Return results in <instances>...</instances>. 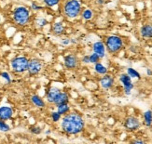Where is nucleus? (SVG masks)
<instances>
[{
    "label": "nucleus",
    "instance_id": "nucleus-24",
    "mask_svg": "<svg viewBox=\"0 0 152 144\" xmlns=\"http://www.w3.org/2000/svg\"><path fill=\"white\" fill-rule=\"evenodd\" d=\"M63 2V0H43V4L46 8L53 9L55 7L60 6Z\"/></svg>",
    "mask_w": 152,
    "mask_h": 144
},
{
    "label": "nucleus",
    "instance_id": "nucleus-29",
    "mask_svg": "<svg viewBox=\"0 0 152 144\" xmlns=\"http://www.w3.org/2000/svg\"><path fill=\"white\" fill-rule=\"evenodd\" d=\"M30 9L32 11H34V12H37V11H40L43 9V7L41 5H39L37 2H35V1H33L30 5Z\"/></svg>",
    "mask_w": 152,
    "mask_h": 144
},
{
    "label": "nucleus",
    "instance_id": "nucleus-11",
    "mask_svg": "<svg viewBox=\"0 0 152 144\" xmlns=\"http://www.w3.org/2000/svg\"><path fill=\"white\" fill-rule=\"evenodd\" d=\"M65 31H66V26H65L64 22L62 21L54 22L50 26V33L56 37L63 36Z\"/></svg>",
    "mask_w": 152,
    "mask_h": 144
},
{
    "label": "nucleus",
    "instance_id": "nucleus-23",
    "mask_svg": "<svg viewBox=\"0 0 152 144\" xmlns=\"http://www.w3.org/2000/svg\"><path fill=\"white\" fill-rule=\"evenodd\" d=\"M49 24V21L44 17H37L35 19V25L37 28L42 29Z\"/></svg>",
    "mask_w": 152,
    "mask_h": 144
},
{
    "label": "nucleus",
    "instance_id": "nucleus-8",
    "mask_svg": "<svg viewBox=\"0 0 152 144\" xmlns=\"http://www.w3.org/2000/svg\"><path fill=\"white\" fill-rule=\"evenodd\" d=\"M118 82L121 85L124 95L131 96L132 91L134 88V84L133 82V79H132L126 73H121L118 75Z\"/></svg>",
    "mask_w": 152,
    "mask_h": 144
},
{
    "label": "nucleus",
    "instance_id": "nucleus-31",
    "mask_svg": "<svg viewBox=\"0 0 152 144\" xmlns=\"http://www.w3.org/2000/svg\"><path fill=\"white\" fill-rule=\"evenodd\" d=\"M60 43H61L63 46H64V47H67V46L71 45L70 38H68V37H63V38L61 39Z\"/></svg>",
    "mask_w": 152,
    "mask_h": 144
},
{
    "label": "nucleus",
    "instance_id": "nucleus-5",
    "mask_svg": "<svg viewBox=\"0 0 152 144\" xmlns=\"http://www.w3.org/2000/svg\"><path fill=\"white\" fill-rule=\"evenodd\" d=\"M29 59L26 56H15L10 61V69L13 73L23 75L27 72Z\"/></svg>",
    "mask_w": 152,
    "mask_h": 144
},
{
    "label": "nucleus",
    "instance_id": "nucleus-35",
    "mask_svg": "<svg viewBox=\"0 0 152 144\" xmlns=\"http://www.w3.org/2000/svg\"><path fill=\"white\" fill-rule=\"evenodd\" d=\"M146 74H147L148 76H152V69L147 68V70H146Z\"/></svg>",
    "mask_w": 152,
    "mask_h": 144
},
{
    "label": "nucleus",
    "instance_id": "nucleus-15",
    "mask_svg": "<svg viewBox=\"0 0 152 144\" xmlns=\"http://www.w3.org/2000/svg\"><path fill=\"white\" fill-rule=\"evenodd\" d=\"M14 111L10 106H1L0 107V119L9 121L12 118Z\"/></svg>",
    "mask_w": 152,
    "mask_h": 144
},
{
    "label": "nucleus",
    "instance_id": "nucleus-16",
    "mask_svg": "<svg viewBox=\"0 0 152 144\" xmlns=\"http://www.w3.org/2000/svg\"><path fill=\"white\" fill-rule=\"evenodd\" d=\"M69 101H70L69 93L66 92V91L61 90L55 98V100L53 101V105L56 106V105H58V104H61V103H68Z\"/></svg>",
    "mask_w": 152,
    "mask_h": 144
},
{
    "label": "nucleus",
    "instance_id": "nucleus-37",
    "mask_svg": "<svg viewBox=\"0 0 152 144\" xmlns=\"http://www.w3.org/2000/svg\"><path fill=\"white\" fill-rule=\"evenodd\" d=\"M51 133V131H50V129H48V130H46V131H45V134L46 135H50Z\"/></svg>",
    "mask_w": 152,
    "mask_h": 144
},
{
    "label": "nucleus",
    "instance_id": "nucleus-39",
    "mask_svg": "<svg viewBox=\"0 0 152 144\" xmlns=\"http://www.w3.org/2000/svg\"><path fill=\"white\" fill-rule=\"evenodd\" d=\"M0 99H1V90H0Z\"/></svg>",
    "mask_w": 152,
    "mask_h": 144
},
{
    "label": "nucleus",
    "instance_id": "nucleus-3",
    "mask_svg": "<svg viewBox=\"0 0 152 144\" xmlns=\"http://www.w3.org/2000/svg\"><path fill=\"white\" fill-rule=\"evenodd\" d=\"M11 20L18 27H25L32 21V10L26 6H18L12 10Z\"/></svg>",
    "mask_w": 152,
    "mask_h": 144
},
{
    "label": "nucleus",
    "instance_id": "nucleus-32",
    "mask_svg": "<svg viewBox=\"0 0 152 144\" xmlns=\"http://www.w3.org/2000/svg\"><path fill=\"white\" fill-rule=\"evenodd\" d=\"M81 63L83 64H90V58H89V55H84L81 60H80Z\"/></svg>",
    "mask_w": 152,
    "mask_h": 144
},
{
    "label": "nucleus",
    "instance_id": "nucleus-2",
    "mask_svg": "<svg viewBox=\"0 0 152 144\" xmlns=\"http://www.w3.org/2000/svg\"><path fill=\"white\" fill-rule=\"evenodd\" d=\"M82 9L83 4L81 0H65L62 5L63 16L69 21H74L79 18Z\"/></svg>",
    "mask_w": 152,
    "mask_h": 144
},
{
    "label": "nucleus",
    "instance_id": "nucleus-7",
    "mask_svg": "<svg viewBox=\"0 0 152 144\" xmlns=\"http://www.w3.org/2000/svg\"><path fill=\"white\" fill-rule=\"evenodd\" d=\"M43 70V62L38 58H31L29 59L28 62V68L26 73L29 76L34 77L38 75Z\"/></svg>",
    "mask_w": 152,
    "mask_h": 144
},
{
    "label": "nucleus",
    "instance_id": "nucleus-6",
    "mask_svg": "<svg viewBox=\"0 0 152 144\" xmlns=\"http://www.w3.org/2000/svg\"><path fill=\"white\" fill-rule=\"evenodd\" d=\"M142 126V120L135 115H128L123 121V127L129 133L137 132Z\"/></svg>",
    "mask_w": 152,
    "mask_h": 144
},
{
    "label": "nucleus",
    "instance_id": "nucleus-12",
    "mask_svg": "<svg viewBox=\"0 0 152 144\" xmlns=\"http://www.w3.org/2000/svg\"><path fill=\"white\" fill-rule=\"evenodd\" d=\"M91 52H94L96 53L101 59H104L107 57V48H105V46L103 40H97L95 42L92 43L91 45Z\"/></svg>",
    "mask_w": 152,
    "mask_h": 144
},
{
    "label": "nucleus",
    "instance_id": "nucleus-21",
    "mask_svg": "<svg viewBox=\"0 0 152 144\" xmlns=\"http://www.w3.org/2000/svg\"><path fill=\"white\" fill-rule=\"evenodd\" d=\"M56 111L62 116H64V115H65L66 114H68L70 111H71L69 102L68 103H61V104H58V105H56Z\"/></svg>",
    "mask_w": 152,
    "mask_h": 144
},
{
    "label": "nucleus",
    "instance_id": "nucleus-34",
    "mask_svg": "<svg viewBox=\"0 0 152 144\" xmlns=\"http://www.w3.org/2000/svg\"><path fill=\"white\" fill-rule=\"evenodd\" d=\"M95 3L98 6H104L105 4V0H96Z\"/></svg>",
    "mask_w": 152,
    "mask_h": 144
},
{
    "label": "nucleus",
    "instance_id": "nucleus-30",
    "mask_svg": "<svg viewBox=\"0 0 152 144\" xmlns=\"http://www.w3.org/2000/svg\"><path fill=\"white\" fill-rule=\"evenodd\" d=\"M0 76H1L3 79L7 82V84L8 85H10V84H11V82H12V79H11V76H10V75L8 73V72H2L1 74H0Z\"/></svg>",
    "mask_w": 152,
    "mask_h": 144
},
{
    "label": "nucleus",
    "instance_id": "nucleus-10",
    "mask_svg": "<svg viewBox=\"0 0 152 144\" xmlns=\"http://www.w3.org/2000/svg\"><path fill=\"white\" fill-rule=\"evenodd\" d=\"M63 63L64 68L68 71H74L76 70L79 65V59L76 54L70 53L64 56Z\"/></svg>",
    "mask_w": 152,
    "mask_h": 144
},
{
    "label": "nucleus",
    "instance_id": "nucleus-38",
    "mask_svg": "<svg viewBox=\"0 0 152 144\" xmlns=\"http://www.w3.org/2000/svg\"><path fill=\"white\" fill-rule=\"evenodd\" d=\"M1 24H2V15L0 13V26H1Z\"/></svg>",
    "mask_w": 152,
    "mask_h": 144
},
{
    "label": "nucleus",
    "instance_id": "nucleus-14",
    "mask_svg": "<svg viewBox=\"0 0 152 144\" xmlns=\"http://www.w3.org/2000/svg\"><path fill=\"white\" fill-rule=\"evenodd\" d=\"M61 91V89L57 88V87H50L47 91H46L45 94V100L48 103L50 104H53V101L55 100L56 96L59 94V92Z\"/></svg>",
    "mask_w": 152,
    "mask_h": 144
},
{
    "label": "nucleus",
    "instance_id": "nucleus-33",
    "mask_svg": "<svg viewBox=\"0 0 152 144\" xmlns=\"http://www.w3.org/2000/svg\"><path fill=\"white\" fill-rule=\"evenodd\" d=\"M132 143H139V144H143V143H146V140H144L142 139H134L131 140Z\"/></svg>",
    "mask_w": 152,
    "mask_h": 144
},
{
    "label": "nucleus",
    "instance_id": "nucleus-36",
    "mask_svg": "<svg viewBox=\"0 0 152 144\" xmlns=\"http://www.w3.org/2000/svg\"><path fill=\"white\" fill-rule=\"evenodd\" d=\"M70 41H71V44H77V39H75V38H70Z\"/></svg>",
    "mask_w": 152,
    "mask_h": 144
},
{
    "label": "nucleus",
    "instance_id": "nucleus-4",
    "mask_svg": "<svg viewBox=\"0 0 152 144\" xmlns=\"http://www.w3.org/2000/svg\"><path fill=\"white\" fill-rule=\"evenodd\" d=\"M103 41L107 48V52L112 56L118 54L125 48L124 38L118 35H108L104 37Z\"/></svg>",
    "mask_w": 152,
    "mask_h": 144
},
{
    "label": "nucleus",
    "instance_id": "nucleus-26",
    "mask_svg": "<svg viewBox=\"0 0 152 144\" xmlns=\"http://www.w3.org/2000/svg\"><path fill=\"white\" fill-rule=\"evenodd\" d=\"M62 115L59 114L57 111H53V112L50 113V119L53 123H59L62 119Z\"/></svg>",
    "mask_w": 152,
    "mask_h": 144
},
{
    "label": "nucleus",
    "instance_id": "nucleus-1",
    "mask_svg": "<svg viewBox=\"0 0 152 144\" xmlns=\"http://www.w3.org/2000/svg\"><path fill=\"white\" fill-rule=\"evenodd\" d=\"M61 130L68 136L81 134L86 127V122L82 114L77 112H70L64 115L60 121Z\"/></svg>",
    "mask_w": 152,
    "mask_h": 144
},
{
    "label": "nucleus",
    "instance_id": "nucleus-9",
    "mask_svg": "<svg viewBox=\"0 0 152 144\" xmlns=\"http://www.w3.org/2000/svg\"><path fill=\"white\" fill-rule=\"evenodd\" d=\"M115 83H116L115 77L110 74H107L104 75L100 76V78H99V80H98L99 87L104 91L111 90L114 88Z\"/></svg>",
    "mask_w": 152,
    "mask_h": 144
},
{
    "label": "nucleus",
    "instance_id": "nucleus-28",
    "mask_svg": "<svg viewBox=\"0 0 152 144\" xmlns=\"http://www.w3.org/2000/svg\"><path fill=\"white\" fill-rule=\"evenodd\" d=\"M29 131L33 135H40L42 133V128L39 126H31L29 127Z\"/></svg>",
    "mask_w": 152,
    "mask_h": 144
},
{
    "label": "nucleus",
    "instance_id": "nucleus-25",
    "mask_svg": "<svg viewBox=\"0 0 152 144\" xmlns=\"http://www.w3.org/2000/svg\"><path fill=\"white\" fill-rule=\"evenodd\" d=\"M10 130H11V127L9 124L7 123V121L0 119V132L7 133V132H10Z\"/></svg>",
    "mask_w": 152,
    "mask_h": 144
},
{
    "label": "nucleus",
    "instance_id": "nucleus-17",
    "mask_svg": "<svg viewBox=\"0 0 152 144\" xmlns=\"http://www.w3.org/2000/svg\"><path fill=\"white\" fill-rule=\"evenodd\" d=\"M142 125L145 127H152V110L148 109L145 111L142 114Z\"/></svg>",
    "mask_w": 152,
    "mask_h": 144
},
{
    "label": "nucleus",
    "instance_id": "nucleus-13",
    "mask_svg": "<svg viewBox=\"0 0 152 144\" xmlns=\"http://www.w3.org/2000/svg\"><path fill=\"white\" fill-rule=\"evenodd\" d=\"M140 37L144 40H151L152 39V23H144L139 29Z\"/></svg>",
    "mask_w": 152,
    "mask_h": 144
},
{
    "label": "nucleus",
    "instance_id": "nucleus-18",
    "mask_svg": "<svg viewBox=\"0 0 152 144\" xmlns=\"http://www.w3.org/2000/svg\"><path fill=\"white\" fill-rule=\"evenodd\" d=\"M30 101L33 105L38 109H43L46 107V101L39 95H37V94L32 95L30 98Z\"/></svg>",
    "mask_w": 152,
    "mask_h": 144
},
{
    "label": "nucleus",
    "instance_id": "nucleus-27",
    "mask_svg": "<svg viewBox=\"0 0 152 144\" xmlns=\"http://www.w3.org/2000/svg\"><path fill=\"white\" fill-rule=\"evenodd\" d=\"M89 58H90V64H95L99 62H101L102 59L99 57L96 53H94V52H91V53L89 55Z\"/></svg>",
    "mask_w": 152,
    "mask_h": 144
},
{
    "label": "nucleus",
    "instance_id": "nucleus-22",
    "mask_svg": "<svg viewBox=\"0 0 152 144\" xmlns=\"http://www.w3.org/2000/svg\"><path fill=\"white\" fill-rule=\"evenodd\" d=\"M126 74L132 78V79H136V80H140L142 76H141V74L138 72L136 69H134V67H128L126 69Z\"/></svg>",
    "mask_w": 152,
    "mask_h": 144
},
{
    "label": "nucleus",
    "instance_id": "nucleus-19",
    "mask_svg": "<svg viewBox=\"0 0 152 144\" xmlns=\"http://www.w3.org/2000/svg\"><path fill=\"white\" fill-rule=\"evenodd\" d=\"M79 18H80L82 21H84V22H91V21H92L94 18V9H90V8H83Z\"/></svg>",
    "mask_w": 152,
    "mask_h": 144
},
{
    "label": "nucleus",
    "instance_id": "nucleus-20",
    "mask_svg": "<svg viewBox=\"0 0 152 144\" xmlns=\"http://www.w3.org/2000/svg\"><path fill=\"white\" fill-rule=\"evenodd\" d=\"M94 70L96 73V75H98L99 76H102V75L108 74V68L105 66L104 64H103L101 62L94 64Z\"/></svg>",
    "mask_w": 152,
    "mask_h": 144
}]
</instances>
